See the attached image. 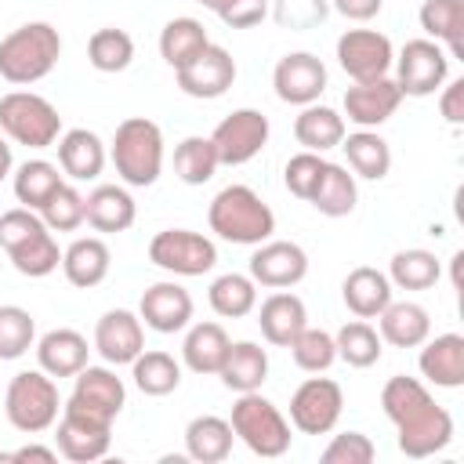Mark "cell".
Instances as JSON below:
<instances>
[{
	"instance_id": "cell-33",
	"label": "cell",
	"mask_w": 464,
	"mask_h": 464,
	"mask_svg": "<svg viewBox=\"0 0 464 464\" xmlns=\"http://www.w3.org/2000/svg\"><path fill=\"white\" fill-rule=\"evenodd\" d=\"M355 199H359L355 174H348V167H341V163H326L308 203L326 218H344L355 210Z\"/></svg>"
},
{
	"instance_id": "cell-36",
	"label": "cell",
	"mask_w": 464,
	"mask_h": 464,
	"mask_svg": "<svg viewBox=\"0 0 464 464\" xmlns=\"http://www.w3.org/2000/svg\"><path fill=\"white\" fill-rule=\"evenodd\" d=\"M7 257H11L14 272H22V276H29V279H44V276H51V272L62 265L58 243H54V236H51L47 225L36 228L33 236H25L22 243H14V246L7 250Z\"/></svg>"
},
{
	"instance_id": "cell-16",
	"label": "cell",
	"mask_w": 464,
	"mask_h": 464,
	"mask_svg": "<svg viewBox=\"0 0 464 464\" xmlns=\"http://www.w3.org/2000/svg\"><path fill=\"white\" fill-rule=\"evenodd\" d=\"M174 76L188 98H221L236 83V62L225 47L207 44L188 65L174 69Z\"/></svg>"
},
{
	"instance_id": "cell-32",
	"label": "cell",
	"mask_w": 464,
	"mask_h": 464,
	"mask_svg": "<svg viewBox=\"0 0 464 464\" xmlns=\"http://www.w3.org/2000/svg\"><path fill=\"white\" fill-rule=\"evenodd\" d=\"M341 149L348 156V167L355 170V178H366V181H381L388 170H392V149L388 141L377 134V130H355L348 138H341Z\"/></svg>"
},
{
	"instance_id": "cell-43",
	"label": "cell",
	"mask_w": 464,
	"mask_h": 464,
	"mask_svg": "<svg viewBox=\"0 0 464 464\" xmlns=\"http://www.w3.org/2000/svg\"><path fill=\"white\" fill-rule=\"evenodd\" d=\"M334 344H337V359H344L348 366H355V370H366V366H373L377 359H381V334L366 323V319H352V323H344L341 330H337V337H334Z\"/></svg>"
},
{
	"instance_id": "cell-35",
	"label": "cell",
	"mask_w": 464,
	"mask_h": 464,
	"mask_svg": "<svg viewBox=\"0 0 464 464\" xmlns=\"http://www.w3.org/2000/svg\"><path fill=\"white\" fill-rule=\"evenodd\" d=\"M420 29L431 40H442L453 58H464V0H424Z\"/></svg>"
},
{
	"instance_id": "cell-27",
	"label": "cell",
	"mask_w": 464,
	"mask_h": 464,
	"mask_svg": "<svg viewBox=\"0 0 464 464\" xmlns=\"http://www.w3.org/2000/svg\"><path fill=\"white\" fill-rule=\"evenodd\" d=\"M420 373L439 388H460L464 384V337L460 334H439V337L424 341Z\"/></svg>"
},
{
	"instance_id": "cell-19",
	"label": "cell",
	"mask_w": 464,
	"mask_h": 464,
	"mask_svg": "<svg viewBox=\"0 0 464 464\" xmlns=\"http://www.w3.org/2000/svg\"><path fill=\"white\" fill-rule=\"evenodd\" d=\"M69 402L80 406V410H87V413H94V417H102V420H116L120 410H123V402H127V388H123V381L112 370H105V366H83L76 373V384H72Z\"/></svg>"
},
{
	"instance_id": "cell-56",
	"label": "cell",
	"mask_w": 464,
	"mask_h": 464,
	"mask_svg": "<svg viewBox=\"0 0 464 464\" xmlns=\"http://www.w3.org/2000/svg\"><path fill=\"white\" fill-rule=\"evenodd\" d=\"M196 4H203V7H210V11H218V4H221V0H196Z\"/></svg>"
},
{
	"instance_id": "cell-25",
	"label": "cell",
	"mask_w": 464,
	"mask_h": 464,
	"mask_svg": "<svg viewBox=\"0 0 464 464\" xmlns=\"http://www.w3.org/2000/svg\"><path fill=\"white\" fill-rule=\"evenodd\" d=\"M341 297H344V304H348V312L355 319H377L381 308L392 301V283H388L384 272H377L370 265H359V268H352L344 276Z\"/></svg>"
},
{
	"instance_id": "cell-34",
	"label": "cell",
	"mask_w": 464,
	"mask_h": 464,
	"mask_svg": "<svg viewBox=\"0 0 464 464\" xmlns=\"http://www.w3.org/2000/svg\"><path fill=\"white\" fill-rule=\"evenodd\" d=\"M228 334L218 326V323H196L188 334H185V344H181V359L192 373H218L221 370V359L228 352Z\"/></svg>"
},
{
	"instance_id": "cell-8",
	"label": "cell",
	"mask_w": 464,
	"mask_h": 464,
	"mask_svg": "<svg viewBox=\"0 0 464 464\" xmlns=\"http://www.w3.org/2000/svg\"><path fill=\"white\" fill-rule=\"evenodd\" d=\"M149 261L174 276H203L218 265V246L192 228H163L149 243Z\"/></svg>"
},
{
	"instance_id": "cell-31",
	"label": "cell",
	"mask_w": 464,
	"mask_h": 464,
	"mask_svg": "<svg viewBox=\"0 0 464 464\" xmlns=\"http://www.w3.org/2000/svg\"><path fill=\"white\" fill-rule=\"evenodd\" d=\"M294 138L297 145H304L308 152H326L334 145H341L344 138V116L334 112L330 105H301V116L294 120Z\"/></svg>"
},
{
	"instance_id": "cell-7",
	"label": "cell",
	"mask_w": 464,
	"mask_h": 464,
	"mask_svg": "<svg viewBox=\"0 0 464 464\" xmlns=\"http://www.w3.org/2000/svg\"><path fill=\"white\" fill-rule=\"evenodd\" d=\"M0 130L25 149H51L62 134V116L47 98L33 91H11L0 98Z\"/></svg>"
},
{
	"instance_id": "cell-14",
	"label": "cell",
	"mask_w": 464,
	"mask_h": 464,
	"mask_svg": "<svg viewBox=\"0 0 464 464\" xmlns=\"http://www.w3.org/2000/svg\"><path fill=\"white\" fill-rule=\"evenodd\" d=\"M304 276H308V254L297 243H286V239L257 243V250L250 257V279L257 286L286 290V286H297Z\"/></svg>"
},
{
	"instance_id": "cell-24",
	"label": "cell",
	"mask_w": 464,
	"mask_h": 464,
	"mask_svg": "<svg viewBox=\"0 0 464 464\" xmlns=\"http://www.w3.org/2000/svg\"><path fill=\"white\" fill-rule=\"evenodd\" d=\"M134 196L120 185H98L87 199H83V221L94 232H127L134 225Z\"/></svg>"
},
{
	"instance_id": "cell-37",
	"label": "cell",
	"mask_w": 464,
	"mask_h": 464,
	"mask_svg": "<svg viewBox=\"0 0 464 464\" xmlns=\"http://www.w3.org/2000/svg\"><path fill=\"white\" fill-rule=\"evenodd\" d=\"M207 44H210V40H207L203 22H196V18H170V22L163 25V33H160V58H163L170 69H181V65H188Z\"/></svg>"
},
{
	"instance_id": "cell-41",
	"label": "cell",
	"mask_w": 464,
	"mask_h": 464,
	"mask_svg": "<svg viewBox=\"0 0 464 464\" xmlns=\"http://www.w3.org/2000/svg\"><path fill=\"white\" fill-rule=\"evenodd\" d=\"M87 62L98 72H123L134 62V40H130V33H123L116 25L94 29L91 40H87Z\"/></svg>"
},
{
	"instance_id": "cell-12",
	"label": "cell",
	"mask_w": 464,
	"mask_h": 464,
	"mask_svg": "<svg viewBox=\"0 0 464 464\" xmlns=\"http://www.w3.org/2000/svg\"><path fill=\"white\" fill-rule=\"evenodd\" d=\"M210 141L218 149V163L225 167L250 163L268 141V116L257 109H236L214 127Z\"/></svg>"
},
{
	"instance_id": "cell-40",
	"label": "cell",
	"mask_w": 464,
	"mask_h": 464,
	"mask_svg": "<svg viewBox=\"0 0 464 464\" xmlns=\"http://www.w3.org/2000/svg\"><path fill=\"white\" fill-rule=\"evenodd\" d=\"M130 377L138 384V392L145 395H170L178 384H181V366L174 355L167 352H141L134 362H130Z\"/></svg>"
},
{
	"instance_id": "cell-3",
	"label": "cell",
	"mask_w": 464,
	"mask_h": 464,
	"mask_svg": "<svg viewBox=\"0 0 464 464\" xmlns=\"http://www.w3.org/2000/svg\"><path fill=\"white\" fill-rule=\"evenodd\" d=\"M62 54V36L51 22H25L0 40V76L14 87L44 80Z\"/></svg>"
},
{
	"instance_id": "cell-53",
	"label": "cell",
	"mask_w": 464,
	"mask_h": 464,
	"mask_svg": "<svg viewBox=\"0 0 464 464\" xmlns=\"http://www.w3.org/2000/svg\"><path fill=\"white\" fill-rule=\"evenodd\" d=\"M381 4H384V0H334V7H337L344 18H352V22H370V18L381 11Z\"/></svg>"
},
{
	"instance_id": "cell-2",
	"label": "cell",
	"mask_w": 464,
	"mask_h": 464,
	"mask_svg": "<svg viewBox=\"0 0 464 464\" xmlns=\"http://www.w3.org/2000/svg\"><path fill=\"white\" fill-rule=\"evenodd\" d=\"M207 221H210V232H218L228 243H239V246H257V243L272 239V232H276L272 207L250 185H228V188H221L210 199Z\"/></svg>"
},
{
	"instance_id": "cell-42",
	"label": "cell",
	"mask_w": 464,
	"mask_h": 464,
	"mask_svg": "<svg viewBox=\"0 0 464 464\" xmlns=\"http://www.w3.org/2000/svg\"><path fill=\"white\" fill-rule=\"evenodd\" d=\"M218 167L221 163H218V149H214L210 138L192 134V138L178 141V149H174V174L185 185H207Z\"/></svg>"
},
{
	"instance_id": "cell-51",
	"label": "cell",
	"mask_w": 464,
	"mask_h": 464,
	"mask_svg": "<svg viewBox=\"0 0 464 464\" xmlns=\"http://www.w3.org/2000/svg\"><path fill=\"white\" fill-rule=\"evenodd\" d=\"M214 14H218L228 29H250V25L265 22L268 0H221Z\"/></svg>"
},
{
	"instance_id": "cell-30",
	"label": "cell",
	"mask_w": 464,
	"mask_h": 464,
	"mask_svg": "<svg viewBox=\"0 0 464 464\" xmlns=\"http://www.w3.org/2000/svg\"><path fill=\"white\" fill-rule=\"evenodd\" d=\"M232 439H236V431L225 417L203 413V417H192L185 428V453L199 464H218L232 453Z\"/></svg>"
},
{
	"instance_id": "cell-15",
	"label": "cell",
	"mask_w": 464,
	"mask_h": 464,
	"mask_svg": "<svg viewBox=\"0 0 464 464\" xmlns=\"http://www.w3.org/2000/svg\"><path fill=\"white\" fill-rule=\"evenodd\" d=\"M272 87L286 105H312L326 91V65L312 51H290L279 58Z\"/></svg>"
},
{
	"instance_id": "cell-11",
	"label": "cell",
	"mask_w": 464,
	"mask_h": 464,
	"mask_svg": "<svg viewBox=\"0 0 464 464\" xmlns=\"http://www.w3.org/2000/svg\"><path fill=\"white\" fill-rule=\"evenodd\" d=\"M450 54L435 40H410L395 58V83L402 98H428L446 83Z\"/></svg>"
},
{
	"instance_id": "cell-52",
	"label": "cell",
	"mask_w": 464,
	"mask_h": 464,
	"mask_svg": "<svg viewBox=\"0 0 464 464\" xmlns=\"http://www.w3.org/2000/svg\"><path fill=\"white\" fill-rule=\"evenodd\" d=\"M439 109H442V116H446L450 123H464V80H453V83L442 91Z\"/></svg>"
},
{
	"instance_id": "cell-23",
	"label": "cell",
	"mask_w": 464,
	"mask_h": 464,
	"mask_svg": "<svg viewBox=\"0 0 464 464\" xmlns=\"http://www.w3.org/2000/svg\"><path fill=\"white\" fill-rule=\"evenodd\" d=\"M58 167L62 174H69L72 181H94L105 167V145L94 130L87 127H72L58 138Z\"/></svg>"
},
{
	"instance_id": "cell-39",
	"label": "cell",
	"mask_w": 464,
	"mask_h": 464,
	"mask_svg": "<svg viewBox=\"0 0 464 464\" xmlns=\"http://www.w3.org/2000/svg\"><path fill=\"white\" fill-rule=\"evenodd\" d=\"M442 276V265L431 250H399L388 265V283L399 290H428Z\"/></svg>"
},
{
	"instance_id": "cell-48",
	"label": "cell",
	"mask_w": 464,
	"mask_h": 464,
	"mask_svg": "<svg viewBox=\"0 0 464 464\" xmlns=\"http://www.w3.org/2000/svg\"><path fill=\"white\" fill-rule=\"evenodd\" d=\"M323 167H326V160L319 156V152H297V156H290L286 160V170H283V181H286V188L297 196V199H312V192H315V185H319V174H323Z\"/></svg>"
},
{
	"instance_id": "cell-21",
	"label": "cell",
	"mask_w": 464,
	"mask_h": 464,
	"mask_svg": "<svg viewBox=\"0 0 464 464\" xmlns=\"http://www.w3.org/2000/svg\"><path fill=\"white\" fill-rule=\"evenodd\" d=\"M257 323H261V334L268 344L276 348H290L294 337L308 326V312H304V301L297 294H286V290H276L261 301L257 308Z\"/></svg>"
},
{
	"instance_id": "cell-10",
	"label": "cell",
	"mask_w": 464,
	"mask_h": 464,
	"mask_svg": "<svg viewBox=\"0 0 464 464\" xmlns=\"http://www.w3.org/2000/svg\"><path fill=\"white\" fill-rule=\"evenodd\" d=\"M109 439H112V420H102V417H94L72 402L62 406L54 442H58V453L65 460H72V464L102 460L109 453Z\"/></svg>"
},
{
	"instance_id": "cell-38",
	"label": "cell",
	"mask_w": 464,
	"mask_h": 464,
	"mask_svg": "<svg viewBox=\"0 0 464 464\" xmlns=\"http://www.w3.org/2000/svg\"><path fill=\"white\" fill-rule=\"evenodd\" d=\"M210 308L225 319H243L257 308V283L239 272H225L210 283Z\"/></svg>"
},
{
	"instance_id": "cell-9",
	"label": "cell",
	"mask_w": 464,
	"mask_h": 464,
	"mask_svg": "<svg viewBox=\"0 0 464 464\" xmlns=\"http://www.w3.org/2000/svg\"><path fill=\"white\" fill-rule=\"evenodd\" d=\"M344 410V392L330 377H308L294 395H290V424L301 435H326L341 420Z\"/></svg>"
},
{
	"instance_id": "cell-26",
	"label": "cell",
	"mask_w": 464,
	"mask_h": 464,
	"mask_svg": "<svg viewBox=\"0 0 464 464\" xmlns=\"http://www.w3.org/2000/svg\"><path fill=\"white\" fill-rule=\"evenodd\" d=\"M381 341L392 348H420L431 334V319L417 301H388L381 308Z\"/></svg>"
},
{
	"instance_id": "cell-6",
	"label": "cell",
	"mask_w": 464,
	"mask_h": 464,
	"mask_svg": "<svg viewBox=\"0 0 464 464\" xmlns=\"http://www.w3.org/2000/svg\"><path fill=\"white\" fill-rule=\"evenodd\" d=\"M232 431L243 439V446L257 457H283L290 450V424L279 413L276 402H268L261 392H243L232 406Z\"/></svg>"
},
{
	"instance_id": "cell-5",
	"label": "cell",
	"mask_w": 464,
	"mask_h": 464,
	"mask_svg": "<svg viewBox=\"0 0 464 464\" xmlns=\"http://www.w3.org/2000/svg\"><path fill=\"white\" fill-rule=\"evenodd\" d=\"M58 384L51 373L44 370H22L11 377L7 395H4V413L11 420V428L25 431V435H40L47 428L58 424Z\"/></svg>"
},
{
	"instance_id": "cell-44",
	"label": "cell",
	"mask_w": 464,
	"mask_h": 464,
	"mask_svg": "<svg viewBox=\"0 0 464 464\" xmlns=\"http://www.w3.org/2000/svg\"><path fill=\"white\" fill-rule=\"evenodd\" d=\"M58 185H62V174H58L54 163H47V160H25L18 167V174H14V199L22 207H29V210H40Z\"/></svg>"
},
{
	"instance_id": "cell-55",
	"label": "cell",
	"mask_w": 464,
	"mask_h": 464,
	"mask_svg": "<svg viewBox=\"0 0 464 464\" xmlns=\"http://www.w3.org/2000/svg\"><path fill=\"white\" fill-rule=\"evenodd\" d=\"M11 163H14V160H11V145L0 138V181L11 174Z\"/></svg>"
},
{
	"instance_id": "cell-28",
	"label": "cell",
	"mask_w": 464,
	"mask_h": 464,
	"mask_svg": "<svg viewBox=\"0 0 464 464\" xmlns=\"http://www.w3.org/2000/svg\"><path fill=\"white\" fill-rule=\"evenodd\" d=\"M221 384L232 388V392H257L268 377V352L254 341H236L228 344L225 359H221V370H218Z\"/></svg>"
},
{
	"instance_id": "cell-50",
	"label": "cell",
	"mask_w": 464,
	"mask_h": 464,
	"mask_svg": "<svg viewBox=\"0 0 464 464\" xmlns=\"http://www.w3.org/2000/svg\"><path fill=\"white\" fill-rule=\"evenodd\" d=\"M36 228H44V218L29 207H14L7 214H0V246L11 250L14 243H22L25 236H33Z\"/></svg>"
},
{
	"instance_id": "cell-17",
	"label": "cell",
	"mask_w": 464,
	"mask_h": 464,
	"mask_svg": "<svg viewBox=\"0 0 464 464\" xmlns=\"http://www.w3.org/2000/svg\"><path fill=\"white\" fill-rule=\"evenodd\" d=\"M94 348L105 362L123 366L134 362L145 352V330H141V315L127 312V308H109L98 326H94Z\"/></svg>"
},
{
	"instance_id": "cell-49",
	"label": "cell",
	"mask_w": 464,
	"mask_h": 464,
	"mask_svg": "<svg viewBox=\"0 0 464 464\" xmlns=\"http://www.w3.org/2000/svg\"><path fill=\"white\" fill-rule=\"evenodd\" d=\"M373 442H370V435H362V431H341V435H334L330 439V446L323 450V464H370L373 460Z\"/></svg>"
},
{
	"instance_id": "cell-4",
	"label": "cell",
	"mask_w": 464,
	"mask_h": 464,
	"mask_svg": "<svg viewBox=\"0 0 464 464\" xmlns=\"http://www.w3.org/2000/svg\"><path fill=\"white\" fill-rule=\"evenodd\" d=\"M109 156L130 188H149L163 170V130L145 116H130L116 127Z\"/></svg>"
},
{
	"instance_id": "cell-47",
	"label": "cell",
	"mask_w": 464,
	"mask_h": 464,
	"mask_svg": "<svg viewBox=\"0 0 464 464\" xmlns=\"http://www.w3.org/2000/svg\"><path fill=\"white\" fill-rule=\"evenodd\" d=\"M36 214L44 218V225H47L51 232H72V228L83 225V196H80L72 185L62 181V185L51 192V199H47Z\"/></svg>"
},
{
	"instance_id": "cell-54",
	"label": "cell",
	"mask_w": 464,
	"mask_h": 464,
	"mask_svg": "<svg viewBox=\"0 0 464 464\" xmlns=\"http://www.w3.org/2000/svg\"><path fill=\"white\" fill-rule=\"evenodd\" d=\"M11 460H44V464H54L58 460V450H51V446H22V450H14L11 453Z\"/></svg>"
},
{
	"instance_id": "cell-20",
	"label": "cell",
	"mask_w": 464,
	"mask_h": 464,
	"mask_svg": "<svg viewBox=\"0 0 464 464\" xmlns=\"http://www.w3.org/2000/svg\"><path fill=\"white\" fill-rule=\"evenodd\" d=\"M138 315L156 334H178L192 319V294L185 286H178V283H152L141 294Z\"/></svg>"
},
{
	"instance_id": "cell-45",
	"label": "cell",
	"mask_w": 464,
	"mask_h": 464,
	"mask_svg": "<svg viewBox=\"0 0 464 464\" xmlns=\"http://www.w3.org/2000/svg\"><path fill=\"white\" fill-rule=\"evenodd\" d=\"M36 341V319L18 304H0V359H22Z\"/></svg>"
},
{
	"instance_id": "cell-13",
	"label": "cell",
	"mask_w": 464,
	"mask_h": 464,
	"mask_svg": "<svg viewBox=\"0 0 464 464\" xmlns=\"http://www.w3.org/2000/svg\"><path fill=\"white\" fill-rule=\"evenodd\" d=\"M337 62L355 83H362V80L388 76L395 51H392V40L377 29H348L337 40Z\"/></svg>"
},
{
	"instance_id": "cell-1",
	"label": "cell",
	"mask_w": 464,
	"mask_h": 464,
	"mask_svg": "<svg viewBox=\"0 0 464 464\" xmlns=\"http://www.w3.org/2000/svg\"><path fill=\"white\" fill-rule=\"evenodd\" d=\"M381 406H384V417L395 424L399 450L406 457L420 460L450 446L453 417L431 399V392L417 377H406V373L388 377V384L381 388Z\"/></svg>"
},
{
	"instance_id": "cell-29",
	"label": "cell",
	"mask_w": 464,
	"mask_h": 464,
	"mask_svg": "<svg viewBox=\"0 0 464 464\" xmlns=\"http://www.w3.org/2000/svg\"><path fill=\"white\" fill-rule=\"evenodd\" d=\"M109 261H112V254H109L105 239L83 236V239H72L69 250L62 254V272H65V279L72 286L91 290L109 276Z\"/></svg>"
},
{
	"instance_id": "cell-46",
	"label": "cell",
	"mask_w": 464,
	"mask_h": 464,
	"mask_svg": "<svg viewBox=\"0 0 464 464\" xmlns=\"http://www.w3.org/2000/svg\"><path fill=\"white\" fill-rule=\"evenodd\" d=\"M290 355H294V362H297L304 373H323V370L334 366V359H337V344H334V337H330L326 330H312V326H304V330L294 337Z\"/></svg>"
},
{
	"instance_id": "cell-22",
	"label": "cell",
	"mask_w": 464,
	"mask_h": 464,
	"mask_svg": "<svg viewBox=\"0 0 464 464\" xmlns=\"http://www.w3.org/2000/svg\"><path fill=\"white\" fill-rule=\"evenodd\" d=\"M87 337L69 326H58L36 341V362L51 377H76L87 366Z\"/></svg>"
},
{
	"instance_id": "cell-18",
	"label": "cell",
	"mask_w": 464,
	"mask_h": 464,
	"mask_svg": "<svg viewBox=\"0 0 464 464\" xmlns=\"http://www.w3.org/2000/svg\"><path fill=\"white\" fill-rule=\"evenodd\" d=\"M402 102V91L392 76H377V80H362V83H352L344 91V116L355 123V127H381L384 120L395 116Z\"/></svg>"
}]
</instances>
